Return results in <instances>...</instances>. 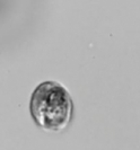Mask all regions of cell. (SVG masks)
Returning <instances> with one entry per match:
<instances>
[{
	"mask_svg": "<svg viewBox=\"0 0 140 150\" xmlns=\"http://www.w3.org/2000/svg\"><path fill=\"white\" fill-rule=\"evenodd\" d=\"M31 115L40 128L46 131H62L72 119L74 103L63 85L54 80L41 83L31 96Z\"/></svg>",
	"mask_w": 140,
	"mask_h": 150,
	"instance_id": "obj_1",
	"label": "cell"
}]
</instances>
